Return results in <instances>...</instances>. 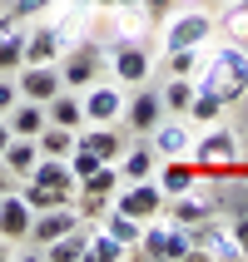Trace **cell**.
Returning a JSON list of instances; mask_svg holds the SVG:
<instances>
[{"label":"cell","mask_w":248,"mask_h":262,"mask_svg":"<svg viewBox=\"0 0 248 262\" xmlns=\"http://www.w3.org/2000/svg\"><path fill=\"white\" fill-rule=\"evenodd\" d=\"M228 10H223V30L234 35V40H248V0H223Z\"/></svg>","instance_id":"1f68e13d"},{"label":"cell","mask_w":248,"mask_h":262,"mask_svg":"<svg viewBox=\"0 0 248 262\" xmlns=\"http://www.w3.org/2000/svg\"><path fill=\"white\" fill-rule=\"evenodd\" d=\"M80 104H85V124H115V119H124V94H119V84H94L80 89Z\"/></svg>","instance_id":"52a82bcc"},{"label":"cell","mask_w":248,"mask_h":262,"mask_svg":"<svg viewBox=\"0 0 248 262\" xmlns=\"http://www.w3.org/2000/svg\"><path fill=\"white\" fill-rule=\"evenodd\" d=\"M40 252H45L50 262H85V252H89V233H80V228H74V233L55 237V243H45Z\"/></svg>","instance_id":"cb8c5ba5"},{"label":"cell","mask_w":248,"mask_h":262,"mask_svg":"<svg viewBox=\"0 0 248 262\" xmlns=\"http://www.w3.org/2000/svg\"><path fill=\"white\" fill-rule=\"evenodd\" d=\"M129 257H154V262H174V257H189V228H179L169 218H149L144 233H139V248Z\"/></svg>","instance_id":"7a4b0ae2"},{"label":"cell","mask_w":248,"mask_h":262,"mask_svg":"<svg viewBox=\"0 0 248 262\" xmlns=\"http://www.w3.org/2000/svg\"><path fill=\"white\" fill-rule=\"evenodd\" d=\"M194 84L214 89L223 104H234L248 94V55L238 50V45H219L214 55L199 64V74H194Z\"/></svg>","instance_id":"6da1fadb"},{"label":"cell","mask_w":248,"mask_h":262,"mask_svg":"<svg viewBox=\"0 0 248 262\" xmlns=\"http://www.w3.org/2000/svg\"><path fill=\"white\" fill-rule=\"evenodd\" d=\"M15 188H20V178H15L10 168H5V163H0V193H15Z\"/></svg>","instance_id":"f35d334b"},{"label":"cell","mask_w":248,"mask_h":262,"mask_svg":"<svg viewBox=\"0 0 248 262\" xmlns=\"http://www.w3.org/2000/svg\"><path fill=\"white\" fill-rule=\"evenodd\" d=\"M134 248H124L119 237H109L104 228H94L89 233V252H85V262H119V257H129Z\"/></svg>","instance_id":"83f0119b"},{"label":"cell","mask_w":248,"mask_h":262,"mask_svg":"<svg viewBox=\"0 0 248 262\" xmlns=\"http://www.w3.org/2000/svg\"><path fill=\"white\" fill-rule=\"evenodd\" d=\"M20 198H25L30 208H35V213H45V208H60V203H74L70 193H60V188H45V183H20Z\"/></svg>","instance_id":"f1b7e54d"},{"label":"cell","mask_w":248,"mask_h":262,"mask_svg":"<svg viewBox=\"0 0 248 262\" xmlns=\"http://www.w3.org/2000/svg\"><path fill=\"white\" fill-rule=\"evenodd\" d=\"M189 159L199 163V168H214V173L234 168V163H238V134L228 129V124H208V134H199V139H194Z\"/></svg>","instance_id":"277c9868"},{"label":"cell","mask_w":248,"mask_h":262,"mask_svg":"<svg viewBox=\"0 0 248 262\" xmlns=\"http://www.w3.org/2000/svg\"><path fill=\"white\" fill-rule=\"evenodd\" d=\"M109 70H115V79L139 84V79L149 74V55H144L134 40H109Z\"/></svg>","instance_id":"5bb4252c"},{"label":"cell","mask_w":248,"mask_h":262,"mask_svg":"<svg viewBox=\"0 0 248 262\" xmlns=\"http://www.w3.org/2000/svg\"><path fill=\"white\" fill-rule=\"evenodd\" d=\"M74 213H80V218H104L109 203H104V198H85V193H74Z\"/></svg>","instance_id":"836d02e7"},{"label":"cell","mask_w":248,"mask_h":262,"mask_svg":"<svg viewBox=\"0 0 248 262\" xmlns=\"http://www.w3.org/2000/svg\"><path fill=\"white\" fill-rule=\"evenodd\" d=\"M214 208H219V203H214V198H208V193L194 183L189 193H179V198H169V203H164V213H159V218L179 223V228H194V223L214 218Z\"/></svg>","instance_id":"9c48e42d"},{"label":"cell","mask_w":248,"mask_h":262,"mask_svg":"<svg viewBox=\"0 0 248 262\" xmlns=\"http://www.w3.org/2000/svg\"><path fill=\"white\" fill-rule=\"evenodd\" d=\"M94 5H104V10H119V0H94Z\"/></svg>","instance_id":"7bdbcfd3"},{"label":"cell","mask_w":248,"mask_h":262,"mask_svg":"<svg viewBox=\"0 0 248 262\" xmlns=\"http://www.w3.org/2000/svg\"><path fill=\"white\" fill-rule=\"evenodd\" d=\"M80 213H74V203H60V208H45V213H35L30 218V243H55V237H65V233H74L80 228Z\"/></svg>","instance_id":"30bf717a"},{"label":"cell","mask_w":248,"mask_h":262,"mask_svg":"<svg viewBox=\"0 0 248 262\" xmlns=\"http://www.w3.org/2000/svg\"><path fill=\"white\" fill-rule=\"evenodd\" d=\"M74 134H80V129H65V124H45V129L35 134V144H40V154H50V159H70Z\"/></svg>","instance_id":"484cf974"},{"label":"cell","mask_w":248,"mask_h":262,"mask_svg":"<svg viewBox=\"0 0 248 262\" xmlns=\"http://www.w3.org/2000/svg\"><path fill=\"white\" fill-rule=\"evenodd\" d=\"M15 99H20V84H15V79H5V74H0V114H5V109H10Z\"/></svg>","instance_id":"d590c367"},{"label":"cell","mask_w":248,"mask_h":262,"mask_svg":"<svg viewBox=\"0 0 248 262\" xmlns=\"http://www.w3.org/2000/svg\"><path fill=\"white\" fill-rule=\"evenodd\" d=\"M149 144H154L159 159H189V148H194V124H189L184 114H179V119H159Z\"/></svg>","instance_id":"ba28073f"},{"label":"cell","mask_w":248,"mask_h":262,"mask_svg":"<svg viewBox=\"0 0 248 262\" xmlns=\"http://www.w3.org/2000/svg\"><path fill=\"white\" fill-rule=\"evenodd\" d=\"M228 233H234V243H238V252L248 257V218H238V223H228Z\"/></svg>","instance_id":"74e56055"},{"label":"cell","mask_w":248,"mask_h":262,"mask_svg":"<svg viewBox=\"0 0 248 262\" xmlns=\"http://www.w3.org/2000/svg\"><path fill=\"white\" fill-rule=\"evenodd\" d=\"M119 178L124 183H139V178H154V168H159V154H154V144H134L129 154H119L115 159Z\"/></svg>","instance_id":"ffe728a7"},{"label":"cell","mask_w":248,"mask_h":262,"mask_svg":"<svg viewBox=\"0 0 248 262\" xmlns=\"http://www.w3.org/2000/svg\"><path fill=\"white\" fill-rule=\"evenodd\" d=\"M164 188L154 183V178H139V183H119V193H115V203L109 208H119V213H129V218H139V223H149V218H159L164 213Z\"/></svg>","instance_id":"5b68a950"},{"label":"cell","mask_w":248,"mask_h":262,"mask_svg":"<svg viewBox=\"0 0 248 262\" xmlns=\"http://www.w3.org/2000/svg\"><path fill=\"white\" fill-rule=\"evenodd\" d=\"M0 163H5V168L20 178V183H25V178L35 173V163H40V144H35V139H20V134H10V144H5Z\"/></svg>","instance_id":"d6986e66"},{"label":"cell","mask_w":248,"mask_h":262,"mask_svg":"<svg viewBox=\"0 0 248 262\" xmlns=\"http://www.w3.org/2000/svg\"><path fill=\"white\" fill-rule=\"evenodd\" d=\"M174 5H179V0H139L144 15H174Z\"/></svg>","instance_id":"8d00e7d4"},{"label":"cell","mask_w":248,"mask_h":262,"mask_svg":"<svg viewBox=\"0 0 248 262\" xmlns=\"http://www.w3.org/2000/svg\"><path fill=\"white\" fill-rule=\"evenodd\" d=\"M124 119L134 124V134H154V124L164 119V99H159V89H139L134 99H124Z\"/></svg>","instance_id":"e0dca14e"},{"label":"cell","mask_w":248,"mask_h":262,"mask_svg":"<svg viewBox=\"0 0 248 262\" xmlns=\"http://www.w3.org/2000/svg\"><path fill=\"white\" fill-rule=\"evenodd\" d=\"M214 35V15L208 10H179L164 30V50H199Z\"/></svg>","instance_id":"8992f818"},{"label":"cell","mask_w":248,"mask_h":262,"mask_svg":"<svg viewBox=\"0 0 248 262\" xmlns=\"http://www.w3.org/2000/svg\"><path fill=\"white\" fill-rule=\"evenodd\" d=\"M65 50H70V45H65L60 25H40V30L25 35V64H55Z\"/></svg>","instance_id":"2e32d148"},{"label":"cell","mask_w":248,"mask_h":262,"mask_svg":"<svg viewBox=\"0 0 248 262\" xmlns=\"http://www.w3.org/2000/svg\"><path fill=\"white\" fill-rule=\"evenodd\" d=\"M100 228H104L109 237H119L124 248H139V233H144V223H139V218H129V213H119V208H109V213H104V223H100Z\"/></svg>","instance_id":"4316f807"},{"label":"cell","mask_w":248,"mask_h":262,"mask_svg":"<svg viewBox=\"0 0 248 262\" xmlns=\"http://www.w3.org/2000/svg\"><path fill=\"white\" fill-rule=\"evenodd\" d=\"M20 64H25V35H10L5 30L0 35V74H15Z\"/></svg>","instance_id":"4dcf8cb0"},{"label":"cell","mask_w":248,"mask_h":262,"mask_svg":"<svg viewBox=\"0 0 248 262\" xmlns=\"http://www.w3.org/2000/svg\"><path fill=\"white\" fill-rule=\"evenodd\" d=\"M5 144H10V124H5V114H0V154H5Z\"/></svg>","instance_id":"ab89813d"},{"label":"cell","mask_w":248,"mask_h":262,"mask_svg":"<svg viewBox=\"0 0 248 262\" xmlns=\"http://www.w3.org/2000/svg\"><path fill=\"white\" fill-rule=\"evenodd\" d=\"M30 183H45V188H60V193H70L74 198V173H70V163L65 159H50V154H40V163H35V173H30Z\"/></svg>","instance_id":"44dd1931"},{"label":"cell","mask_w":248,"mask_h":262,"mask_svg":"<svg viewBox=\"0 0 248 262\" xmlns=\"http://www.w3.org/2000/svg\"><path fill=\"white\" fill-rule=\"evenodd\" d=\"M5 124H10V134H20V139H35V134L50 124V114H45V104H35V99H15L10 109H5Z\"/></svg>","instance_id":"ac0fdd59"},{"label":"cell","mask_w":248,"mask_h":262,"mask_svg":"<svg viewBox=\"0 0 248 262\" xmlns=\"http://www.w3.org/2000/svg\"><path fill=\"white\" fill-rule=\"evenodd\" d=\"M30 218H35V208L20 198V188H15V193H0V237H5V243L20 248V243L30 237Z\"/></svg>","instance_id":"7c38bea8"},{"label":"cell","mask_w":248,"mask_h":262,"mask_svg":"<svg viewBox=\"0 0 248 262\" xmlns=\"http://www.w3.org/2000/svg\"><path fill=\"white\" fill-rule=\"evenodd\" d=\"M119 183H124V178H119V168H115V163H100L94 173H85V178H80V188H74V193H85V198H104V203H115Z\"/></svg>","instance_id":"603a6c76"},{"label":"cell","mask_w":248,"mask_h":262,"mask_svg":"<svg viewBox=\"0 0 248 262\" xmlns=\"http://www.w3.org/2000/svg\"><path fill=\"white\" fill-rule=\"evenodd\" d=\"M199 50H169V74H184V79H194L199 74Z\"/></svg>","instance_id":"d6a6232c"},{"label":"cell","mask_w":248,"mask_h":262,"mask_svg":"<svg viewBox=\"0 0 248 262\" xmlns=\"http://www.w3.org/2000/svg\"><path fill=\"white\" fill-rule=\"evenodd\" d=\"M223 109H228V104H223L214 89L199 84V89H194V99H189V109H184V119H189V124H219Z\"/></svg>","instance_id":"d4e9b609"},{"label":"cell","mask_w":248,"mask_h":262,"mask_svg":"<svg viewBox=\"0 0 248 262\" xmlns=\"http://www.w3.org/2000/svg\"><path fill=\"white\" fill-rule=\"evenodd\" d=\"M5 257H15V243H5V237H0V262Z\"/></svg>","instance_id":"60d3db41"},{"label":"cell","mask_w":248,"mask_h":262,"mask_svg":"<svg viewBox=\"0 0 248 262\" xmlns=\"http://www.w3.org/2000/svg\"><path fill=\"white\" fill-rule=\"evenodd\" d=\"M74 148H85L89 159H100V163H115L124 154V139H119L115 124H89V129L74 134Z\"/></svg>","instance_id":"4fadbf2b"},{"label":"cell","mask_w":248,"mask_h":262,"mask_svg":"<svg viewBox=\"0 0 248 262\" xmlns=\"http://www.w3.org/2000/svg\"><path fill=\"white\" fill-rule=\"evenodd\" d=\"M154 183L164 188V198H179V193H189L194 183H199V163L194 159H159Z\"/></svg>","instance_id":"9a60e30c"},{"label":"cell","mask_w":248,"mask_h":262,"mask_svg":"<svg viewBox=\"0 0 248 262\" xmlns=\"http://www.w3.org/2000/svg\"><path fill=\"white\" fill-rule=\"evenodd\" d=\"M194 79H184V74H169V84H164V109H174V114H184V109H189V99H194Z\"/></svg>","instance_id":"f546056e"},{"label":"cell","mask_w":248,"mask_h":262,"mask_svg":"<svg viewBox=\"0 0 248 262\" xmlns=\"http://www.w3.org/2000/svg\"><path fill=\"white\" fill-rule=\"evenodd\" d=\"M65 5H70V10H85V5H94V0H65Z\"/></svg>","instance_id":"b9f144b4"},{"label":"cell","mask_w":248,"mask_h":262,"mask_svg":"<svg viewBox=\"0 0 248 262\" xmlns=\"http://www.w3.org/2000/svg\"><path fill=\"white\" fill-rule=\"evenodd\" d=\"M50 124H65V129H85V104H80V89H60L55 99L45 104Z\"/></svg>","instance_id":"7402d4cb"},{"label":"cell","mask_w":248,"mask_h":262,"mask_svg":"<svg viewBox=\"0 0 248 262\" xmlns=\"http://www.w3.org/2000/svg\"><path fill=\"white\" fill-rule=\"evenodd\" d=\"M20 99H35V104H50L60 94V64H20Z\"/></svg>","instance_id":"8fae6325"},{"label":"cell","mask_w":248,"mask_h":262,"mask_svg":"<svg viewBox=\"0 0 248 262\" xmlns=\"http://www.w3.org/2000/svg\"><path fill=\"white\" fill-rule=\"evenodd\" d=\"M50 5H55V0H15V5H10V15H15V20H30V15L50 10Z\"/></svg>","instance_id":"e575fe53"},{"label":"cell","mask_w":248,"mask_h":262,"mask_svg":"<svg viewBox=\"0 0 248 262\" xmlns=\"http://www.w3.org/2000/svg\"><path fill=\"white\" fill-rule=\"evenodd\" d=\"M55 64H60V84H65V89H89L94 79H100V70H104V45L74 40Z\"/></svg>","instance_id":"3957f363"}]
</instances>
